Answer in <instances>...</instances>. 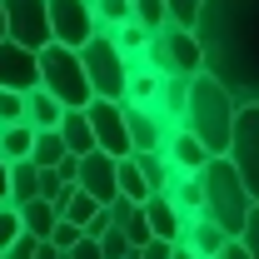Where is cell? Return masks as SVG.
Listing matches in <instances>:
<instances>
[{
	"label": "cell",
	"instance_id": "cell-16",
	"mask_svg": "<svg viewBox=\"0 0 259 259\" xmlns=\"http://www.w3.org/2000/svg\"><path fill=\"white\" fill-rule=\"evenodd\" d=\"M185 95H190V80H185V75H160V90L150 100V110H155V120H160L164 130L185 125Z\"/></svg>",
	"mask_w": 259,
	"mask_h": 259
},
{
	"label": "cell",
	"instance_id": "cell-17",
	"mask_svg": "<svg viewBox=\"0 0 259 259\" xmlns=\"http://www.w3.org/2000/svg\"><path fill=\"white\" fill-rule=\"evenodd\" d=\"M55 135H60L65 155H75V160L95 150V135H90V120H85V110H65L60 125H55Z\"/></svg>",
	"mask_w": 259,
	"mask_h": 259
},
{
	"label": "cell",
	"instance_id": "cell-40",
	"mask_svg": "<svg viewBox=\"0 0 259 259\" xmlns=\"http://www.w3.org/2000/svg\"><path fill=\"white\" fill-rule=\"evenodd\" d=\"M125 259H145V254H140V249H130V254H125Z\"/></svg>",
	"mask_w": 259,
	"mask_h": 259
},
{
	"label": "cell",
	"instance_id": "cell-24",
	"mask_svg": "<svg viewBox=\"0 0 259 259\" xmlns=\"http://www.w3.org/2000/svg\"><path fill=\"white\" fill-rule=\"evenodd\" d=\"M135 164H140V175H145V185H150V194H164V190H169L175 169H169V160H164L160 150H150V155H135Z\"/></svg>",
	"mask_w": 259,
	"mask_h": 259
},
{
	"label": "cell",
	"instance_id": "cell-35",
	"mask_svg": "<svg viewBox=\"0 0 259 259\" xmlns=\"http://www.w3.org/2000/svg\"><path fill=\"white\" fill-rule=\"evenodd\" d=\"M60 259H105V254H100V244H95V239H85V234H80V244H70Z\"/></svg>",
	"mask_w": 259,
	"mask_h": 259
},
{
	"label": "cell",
	"instance_id": "cell-33",
	"mask_svg": "<svg viewBox=\"0 0 259 259\" xmlns=\"http://www.w3.org/2000/svg\"><path fill=\"white\" fill-rule=\"evenodd\" d=\"M20 234V214L10 209V204H0V254H5V244Z\"/></svg>",
	"mask_w": 259,
	"mask_h": 259
},
{
	"label": "cell",
	"instance_id": "cell-28",
	"mask_svg": "<svg viewBox=\"0 0 259 259\" xmlns=\"http://www.w3.org/2000/svg\"><path fill=\"white\" fill-rule=\"evenodd\" d=\"M199 5H204V0H164V20H169V25H185V30H194V20H199Z\"/></svg>",
	"mask_w": 259,
	"mask_h": 259
},
{
	"label": "cell",
	"instance_id": "cell-13",
	"mask_svg": "<svg viewBox=\"0 0 259 259\" xmlns=\"http://www.w3.org/2000/svg\"><path fill=\"white\" fill-rule=\"evenodd\" d=\"M140 214H145V225L155 239H169V244H185V234H190L194 220H185L175 204H169V194H150L145 204H140Z\"/></svg>",
	"mask_w": 259,
	"mask_h": 259
},
{
	"label": "cell",
	"instance_id": "cell-1",
	"mask_svg": "<svg viewBox=\"0 0 259 259\" xmlns=\"http://www.w3.org/2000/svg\"><path fill=\"white\" fill-rule=\"evenodd\" d=\"M194 40L234 105H259V0H204Z\"/></svg>",
	"mask_w": 259,
	"mask_h": 259
},
{
	"label": "cell",
	"instance_id": "cell-10",
	"mask_svg": "<svg viewBox=\"0 0 259 259\" xmlns=\"http://www.w3.org/2000/svg\"><path fill=\"white\" fill-rule=\"evenodd\" d=\"M155 40H160L164 60H169V75H199L204 70V55H199V40H194V30H185V25H160L155 30Z\"/></svg>",
	"mask_w": 259,
	"mask_h": 259
},
{
	"label": "cell",
	"instance_id": "cell-27",
	"mask_svg": "<svg viewBox=\"0 0 259 259\" xmlns=\"http://www.w3.org/2000/svg\"><path fill=\"white\" fill-rule=\"evenodd\" d=\"M130 20L140 25V30H160V25H169L164 20V0H130Z\"/></svg>",
	"mask_w": 259,
	"mask_h": 259
},
{
	"label": "cell",
	"instance_id": "cell-36",
	"mask_svg": "<svg viewBox=\"0 0 259 259\" xmlns=\"http://www.w3.org/2000/svg\"><path fill=\"white\" fill-rule=\"evenodd\" d=\"M214 259H249V254H244V244H239V239H229V244H225Z\"/></svg>",
	"mask_w": 259,
	"mask_h": 259
},
{
	"label": "cell",
	"instance_id": "cell-3",
	"mask_svg": "<svg viewBox=\"0 0 259 259\" xmlns=\"http://www.w3.org/2000/svg\"><path fill=\"white\" fill-rule=\"evenodd\" d=\"M249 190L239 180V169L225 160V155H209L204 169H199V220L220 225L229 239H239V229L249 220Z\"/></svg>",
	"mask_w": 259,
	"mask_h": 259
},
{
	"label": "cell",
	"instance_id": "cell-2",
	"mask_svg": "<svg viewBox=\"0 0 259 259\" xmlns=\"http://www.w3.org/2000/svg\"><path fill=\"white\" fill-rule=\"evenodd\" d=\"M239 105L229 100V90L214 75H190V95H185V130L204 145V155H225L229 150V130H234Z\"/></svg>",
	"mask_w": 259,
	"mask_h": 259
},
{
	"label": "cell",
	"instance_id": "cell-6",
	"mask_svg": "<svg viewBox=\"0 0 259 259\" xmlns=\"http://www.w3.org/2000/svg\"><path fill=\"white\" fill-rule=\"evenodd\" d=\"M225 160L239 169V180H244L249 199L259 204V105H239L234 130H229V150H225Z\"/></svg>",
	"mask_w": 259,
	"mask_h": 259
},
{
	"label": "cell",
	"instance_id": "cell-15",
	"mask_svg": "<svg viewBox=\"0 0 259 259\" xmlns=\"http://www.w3.org/2000/svg\"><path fill=\"white\" fill-rule=\"evenodd\" d=\"M125 140H130V155H150L164 145V125L155 120V110L145 105H125Z\"/></svg>",
	"mask_w": 259,
	"mask_h": 259
},
{
	"label": "cell",
	"instance_id": "cell-37",
	"mask_svg": "<svg viewBox=\"0 0 259 259\" xmlns=\"http://www.w3.org/2000/svg\"><path fill=\"white\" fill-rule=\"evenodd\" d=\"M35 259H60V249H55V244H45V239H35Z\"/></svg>",
	"mask_w": 259,
	"mask_h": 259
},
{
	"label": "cell",
	"instance_id": "cell-23",
	"mask_svg": "<svg viewBox=\"0 0 259 259\" xmlns=\"http://www.w3.org/2000/svg\"><path fill=\"white\" fill-rule=\"evenodd\" d=\"M15 214H20V229H25L30 239H45V234H50V225L60 220V214H55V209H50L45 199H30V204H20Z\"/></svg>",
	"mask_w": 259,
	"mask_h": 259
},
{
	"label": "cell",
	"instance_id": "cell-38",
	"mask_svg": "<svg viewBox=\"0 0 259 259\" xmlns=\"http://www.w3.org/2000/svg\"><path fill=\"white\" fill-rule=\"evenodd\" d=\"M5 194H10V164L0 160V204H5Z\"/></svg>",
	"mask_w": 259,
	"mask_h": 259
},
{
	"label": "cell",
	"instance_id": "cell-5",
	"mask_svg": "<svg viewBox=\"0 0 259 259\" xmlns=\"http://www.w3.org/2000/svg\"><path fill=\"white\" fill-rule=\"evenodd\" d=\"M80 65H85V85H90V100H125V75L130 65L125 55L115 50V40L110 35H90L85 45H80Z\"/></svg>",
	"mask_w": 259,
	"mask_h": 259
},
{
	"label": "cell",
	"instance_id": "cell-11",
	"mask_svg": "<svg viewBox=\"0 0 259 259\" xmlns=\"http://www.w3.org/2000/svg\"><path fill=\"white\" fill-rule=\"evenodd\" d=\"M40 85V70H35V50L25 45H10V40H0V90H15V95H25Z\"/></svg>",
	"mask_w": 259,
	"mask_h": 259
},
{
	"label": "cell",
	"instance_id": "cell-8",
	"mask_svg": "<svg viewBox=\"0 0 259 259\" xmlns=\"http://www.w3.org/2000/svg\"><path fill=\"white\" fill-rule=\"evenodd\" d=\"M45 20H50V40L65 45V50H80L95 35L90 0H45Z\"/></svg>",
	"mask_w": 259,
	"mask_h": 259
},
{
	"label": "cell",
	"instance_id": "cell-19",
	"mask_svg": "<svg viewBox=\"0 0 259 259\" xmlns=\"http://www.w3.org/2000/svg\"><path fill=\"white\" fill-rule=\"evenodd\" d=\"M225 244H229V234H225L220 225H209V220H194L190 234H185V249H190L194 259H214Z\"/></svg>",
	"mask_w": 259,
	"mask_h": 259
},
{
	"label": "cell",
	"instance_id": "cell-7",
	"mask_svg": "<svg viewBox=\"0 0 259 259\" xmlns=\"http://www.w3.org/2000/svg\"><path fill=\"white\" fill-rule=\"evenodd\" d=\"M5 15V40L25 45V50H45L50 45V20H45V0H0Z\"/></svg>",
	"mask_w": 259,
	"mask_h": 259
},
{
	"label": "cell",
	"instance_id": "cell-21",
	"mask_svg": "<svg viewBox=\"0 0 259 259\" xmlns=\"http://www.w3.org/2000/svg\"><path fill=\"white\" fill-rule=\"evenodd\" d=\"M30 145H35V130L25 120H15V125H0V160L15 164V160H30Z\"/></svg>",
	"mask_w": 259,
	"mask_h": 259
},
{
	"label": "cell",
	"instance_id": "cell-34",
	"mask_svg": "<svg viewBox=\"0 0 259 259\" xmlns=\"http://www.w3.org/2000/svg\"><path fill=\"white\" fill-rule=\"evenodd\" d=\"M0 259H35V239L25 234V229H20V234L5 244V254H0Z\"/></svg>",
	"mask_w": 259,
	"mask_h": 259
},
{
	"label": "cell",
	"instance_id": "cell-29",
	"mask_svg": "<svg viewBox=\"0 0 259 259\" xmlns=\"http://www.w3.org/2000/svg\"><path fill=\"white\" fill-rule=\"evenodd\" d=\"M95 244H100V254H105V259H125V254H130V239H125V234H120L115 225L105 229V234H100Z\"/></svg>",
	"mask_w": 259,
	"mask_h": 259
},
{
	"label": "cell",
	"instance_id": "cell-32",
	"mask_svg": "<svg viewBox=\"0 0 259 259\" xmlns=\"http://www.w3.org/2000/svg\"><path fill=\"white\" fill-rule=\"evenodd\" d=\"M239 244H244L249 259H259V204H249V220H244V229H239Z\"/></svg>",
	"mask_w": 259,
	"mask_h": 259
},
{
	"label": "cell",
	"instance_id": "cell-39",
	"mask_svg": "<svg viewBox=\"0 0 259 259\" xmlns=\"http://www.w3.org/2000/svg\"><path fill=\"white\" fill-rule=\"evenodd\" d=\"M169 259H194V254L185 249V244H169Z\"/></svg>",
	"mask_w": 259,
	"mask_h": 259
},
{
	"label": "cell",
	"instance_id": "cell-18",
	"mask_svg": "<svg viewBox=\"0 0 259 259\" xmlns=\"http://www.w3.org/2000/svg\"><path fill=\"white\" fill-rule=\"evenodd\" d=\"M60 115H65V105L55 95H45L40 85L25 90V125H30V130H55V125H60Z\"/></svg>",
	"mask_w": 259,
	"mask_h": 259
},
{
	"label": "cell",
	"instance_id": "cell-30",
	"mask_svg": "<svg viewBox=\"0 0 259 259\" xmlns=\"http://www.w3.org/2000/svg\"><path fill=\"white\" fill-rule=\"evenodd\" d=\"M45 244H55V249H70V244H80V229L70 225V220H55V225H50V234H45Z\"/></svg>",
	"mask_w": 259,
	"mask_h": 259
},
{
	"label": "cell",
	"instance_id": "cell-22",
	"mask_svg": "<svg viewBox=\"0 0 259 259\" xmlns=\"http://www.w3.org/2000/svg\"><path fill=\"white\" fill-rule=\"evenodd\" d=\"M35 175H40V169H35L30 160H15V164H10V194H5L10 209H20V204H30V199H35Z\"/></svg>",
	"mask_w": 259,
	"mask_h": 259
},
{
	"label": "cell",
	"instance_id": "cell-20",
	"mask_svg": "<svg viewBox=\"0 0 259 259\" xmlns=\"http://www.w3.org/2000/svg\"><path fill=\"white\" fill-rule=\"evenodd\" d=\"M115 194H120V199H130V204H145V199H150V185H145V175H140L135 155L115 160Z\"/></svg>",
	"mask_w": 259,
	"mask_h": 259
},
{
	"label": "cell",
	"instance_id": "cell-25",
	"mask_svg": "<svg viewBox=\"0 0 259 259\" xmlns=\"http://www.w3.org/2000/svg\"><path fill=\"white\" fill-rule=\"evenodd\" d=\"M100 209H105L100 199H90V194H85V190H70V199H65V204H60V220H70V225H75V229H80V234H85V225L95 220Z\"/></svg>",
	"mask_w": 259,
	"mask_h": 259
},
{
	"label": "cell",
	"instance_id": "cell-4",
	"mask_svg": "<svg viewBox=\"0 0 259 259\" xmlns=\"http://www.w3.org/2000/svg\"><path fill=\"white\" fill-rule=\"evenodd\" d=\"M35 70H40V90L55 95L65 110H85L90 105V85H85V65H80V50H65V45H45L35 50Z\"/></svg>",
	"mask_w": 259,
	"mask_h": 259
},
{
	"label": "cell",
	"instance_id": "cell-14",
	"mask_svg": "<svg viewBox=\"0 0 259 259\" xmlns=\"http://www.w3.org/2000/svg\"><path fill=\"white\" fill-rule=\"evenodd\" d=\"M160 155L169 160V169H175V175H199V169H204V160H209V155H204V145H199L185 125H180V130H164Z\"/></svg>",
	"mask_w": 259,
	"mask_h": 259
},
{
	"label": "cell",
	"instance_id": "cell-12",
	"mask_svg": "<svg viewBox=\"0 0 259 259\" xmlns=\"http://www.w3.org/2000/svg\"><path fill=\"white\" fill-rule=\"evenodd\" d=\"M75 190H85L90 199L110 204V199H115V160H110L105 150H90V155H80V169H75Z\"/></svg>",
	"mask_w": 259,
	"mask_h": 259
},
{
	"label": "cell",
	"instance_id": "cell-41",
	"mask_svg": "<svg viewBox=\"0 0 259 259\" xmlns=\"http://www.w3.org/2000/svg\"><path fill=\"white\" fill-rule=\"evenodd\" d=\"M0 40H5V15H0Z\"/></svg>",
	"mask_w": 259,
	"mask_h": 259
},
{
	"label": "cell",
	"instance_id": "cell-31",
	"mask_svg": "<svg viewBox=\"0 0 259 259\" xmlns=\"http://www.w3.org/2000/svg\"><path fill=\"white\" fill-rule=\"evenodd\" d=\"M15 120H25V95L0 90V125H15Z\"/></svg>",
	"mask_w": 259,
	"mask_h": 259
},
{
	"label": "cell",
	"instance_id": "cell-26",
	"mask_svg": "<svg viewBox=\"0 0 259 259\" xmlns=\"http://www.w3.org/2000/svg\"><path fill=\"white\" fill-rule=\"evenodd\" d=\"M65 160V145L55 130H35V145H30V164L35 169H55V164Z\"/></svg>",
	"mask_w": 259,
	"mask_h": 259
},
{
	"label": "cell",
	"instance_id": "cell-9",
	"mask_svg": "<svg viewBox=\"0 0 259 259\" xmlns=\"http://www.w3.org/2000/svg\"><path fill=\"white\" fill-rule=\"evenodd\" d=\"M85 120H90V135H95V150H105L110 160H125L130 155L125 105H115V100H90V105H85Z\"/></svg>",
	"mask_w": 259,
	"mask_h": 259
}]
</instances>
